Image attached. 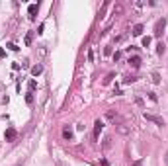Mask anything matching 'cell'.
<instances>
[{
  "instance_id": "6da1fadb",
  "label": "cell",
  "mask_w": 168,
  "mask_h": 166,
  "mask_svg": "<svg viewBox=\"0 0 168 166\" xmlns=\"http://www.w3.org/2000/svg\"><path fill=\"white\" fill-rule=\"evenodd\" d=\"M145 119H147V121L157 123V125H164V119H162V117H158V115H153V113H145Z\"/></svg>"
},
{
  "instance_id": "7a4b0ae2",
  "label": "cell",
  "mask_w": 168,
  "mask_h": 166,
  "mask_svg": "<svg viewBox=\"0 0 168 166\" xmlns=\"http://www.w3.org/2000/svg\"><path fill=\"white\" fill-rule=\"evenodd\" d=\"M164 25H166V20H164V18H162V20H158L157 22V27H155V29H157V31H155V35H160V33H162V29H164Z\"/></svg>"
},
{
  "instance_id": "3957f363",
  "label": "cell",
  "mask_w": 168,
  "mask_h": 166,
  "mask_svg": "<svg viewBox=\"0 0 168 166\" xmlns=\"http://www.w3.org/2000/svg\"><path fill=\"white\" fill-rule=\"evenodd\" d=\"M102 129H104V123H102L100 119H98V121L94 123V137H96V139L100 137V131H102Z\"/></svg>"
},
{
  "instance_id": "277c9868",
  "label": "cell",
  "mask_w": 168,
  "mask_h": 166,
  "mask_svg": "<svg viewBox=\"0 0 168 166\" xmlns=\"http://www.w3.org/2000/svg\"><path fill=\"white\" fill-rule=\"evenodd\" d=\"M129 65L133 66V68H139V66H141V57H131V59H129Z\"/></svg>"
},
{
  "instance_id": "5b68a950",
  "label": "cell",
  "mask_w": 168,
  "mask_h": 166,
  "mask_svg": "<svg viewBox=\"0 0 168 166\" xmlns=\"http://www.w3.org/2000/svg\"><path fill=\"white\" fill-rule=\"evenodd\" d=\"M129 131H131V129H129L125 123H119V125H117V133H119V135H129Z\"/></svg>"
},
{
  "instance_id": "8992f818",
  "label": "cell",
  "mask_w": 168,
  "mask_h": 166,
  "mask_svg": "<svg viewBox=\"0 0 168 166\" xmlns=\"http://www.w3.org/2000/svg\"><path fill=\"white\" fill-rule=\"evenodd\" d=\"M41 72H43V66H41V65H35L33 68H31V74H33V76H37V74H41Z\"/></svg>"
},
{
  "instance_id": "52a82bcc",
  "label": "cell",
  "mask_w": 168,
  "mask_h": 166,
  "mask_svg": "<svg viewBox=\"0 0 168 166\" xmlns=\"http://www.w3.org/2000/svg\"><path fill=\"white\" fill-rule=\"evenodd\" d=\"M63 137L68 139V141L72 139V131H70V127H65V129H63Z\"/></svg>"
},
{
  "instance_id": "ba28073f",
  "label": "cell",
  "mask_w": 168,
  "mask_h": 166,
  "mask_svg": "<svg viewBox=\"0 0 168 166\" xmlns=\"http://www.w3.org/2000/svg\"><path fill=\"white\" fill-rule=\"evenodd\" d=\"M143 33V23H137L133 27V35H141Z\"/></svg>"
},
{
  "instance_id": "9c48e42d",
  "label": "cell",
  "mask_w": 168,
  "mask_h": 166,
  "mask_svg": "<svg viewBox=\"0 0 168 166\" xmlns=\"http://www.w3.org/2000/svg\"><path fill=\"white\" fill-rule=\"evenodd\" d=\"M14 137H16V131H14V129H6V139H8V141H12V139H14Z\"/></svg>"
},
{
  "instance_id": "30bf717a",
  "label": "cell",
  "mask_w": 168,
  "mask_h": 166,
  "mask_svg": "<svg viewBox=\"0 0 168 166\" xmlns=\"http://www.w3.org/2000/svg\"><path fill=\"white\" fill-rule=\"evenodd\" d=\"M164 49H166V47H164V43H158V45H157V53H158V55H162V53H164Z\"/></svg>"
},
{
  "instance_id": "8fae6325",
  "label": "cell",
  "mask_w": 168,
  "mask_h": 166,
  "mask_svg": "<svg viewBox=\"0 0 168 166\" xmlns=\"http://www.w3.org/2000/svg\"><path fill=\"white\" fill-rule=\"evenodd\" d=\"M35 12H37V4H31V6H29V16H31V18H33Z\"/></svg>"
},
{
  "instance_id": "7c38bea8",
  "label": "cell",
  "mask_w": 168,
  "mask_h": 166,
  "mask_svg": "<svg viewBox=\"0 0 168 166\" xmlns=\"http://www.w3.org/2000/svg\"><path fill=\"white\" fill-rule=\"evenodd\" d=\"M106 117H108V119H117V113H113V111H108V113H106Z\"/></svg>"
},
{
  "instance_id": "4fadbf2b",
  "label": "cell",
  "mask_w": 168,
  "mask_h": 166,
  "mask_svg": "<svg viewBox=\"0 0 168 166\" xmlns=\"http://www.w3.org/2000/svg\"><path fill=\"white\" fill-rule=\"evenodd\" d=\"M121 12H123V6H121V4H117V6L113 8V14H121Z\"/></svg>"
},
{
  "instance_id": "5bb4252c",
  "label": "cell",
  "mask_w": 168,
  "mask_h": 166,
  "mask_svg": "<svg viewBox=\"0 0 168 166\" xmlns=\"http://www.w3.org/2000/svg\"><path fill=\"white\" fill-rule=\"evenodd\" d=\"M151 45V37H143V47H149Z\"/></svg>"
},
{
  "instance_id": "9a60e30c",
  "label": "cell",
  "mask_w": 168,
  "mask_h": 166,
  "mask_svg": "<svg viewBox=\"0 0 168 166\" xmlns=\"http://www.w3.org/2000/svg\"><path fill=\"white\" fill-rule=\"evenodd\" d=\"M153 82H155V84H158V82H160V76H158V72H155V74H153Z\"/></svg>"
},
{
  "instance_id": "2e32d148",
  "label": "cell",
  "mask_w": 168,
  "mask_h": 166,
  "mask_svg": "<svg viewBox=\"0 0 168 166\" xmlns=\"http://www.w3.org/2000/svg\"><path fill=\"white\" fill-rule=\"evenodd\" d=\"M135 80H137L135 76H127V78H125V84H129V82H135Z\"/></svg>"
},
{
  "instance_id": "e0dca14e",
  "label": "cell",
  "mask_w": 168,
  "mask_h": 166,
  "mask_svg": "<svg viewBox=\"0 0 168 166\" xmlns=\"http://www.w3.org/2000/svg\"><path fill=\"white\" fill-rule=\"evenodd\" d=\"M31 37H33V35H31V33H27V37H25V43H27V45L31 43Z\"/></svg>"
},
{
  "instance_id": "ac0fdd59",
  "label": "cell",
  "mask_w": 168,
  "mask_h": 166,
  "mask_svg": "<svg viewBox=\"0 0 168 166\" xmlns=\"http://www.w3.org/2000/svg\"><path fill=\"white\" fill-rule=\"evenodd\" d=\"M119 59H121V53H119V51H117V53H115V55H113V61H119Z\"/></svg>"
},
{
  "instance_id": "d6986e66",
  "label": "cell",
  "mask_w": 168,
  "mask_h": 166,
  "mask_svg": "<svg viewBox=\"0 0 168 166\" xmlns=\"http://www.w3.org/2000/svg\"><path fill=\"white\" fill-rule=\"evenodd\" d=\"M135 166H141V162H137V164H135Z\"/></svg>"
}]
</instances>
